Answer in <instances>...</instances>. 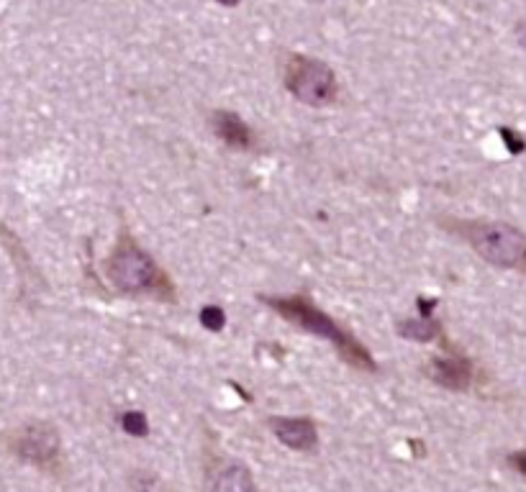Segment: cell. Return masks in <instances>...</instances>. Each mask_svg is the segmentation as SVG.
<instances>
[{
  "label": "cell",
  "mask_w": 526,
  "mask_h": 492,
  "mask_svg": "<svg viewBox=\"0 0 526 492\" xmlns=\"http://www.w3.org/2000/svg\"><path fill=\"white\" fill-rule=\"evenodd\" d=\"M262 303L293 326L303 328V331L319 336V339L331 341L339 357L355 369H360V372H378V362L373 359V354L367 352V346L357 336L349 334L347 328L339 326L329 313L321 311L308 295H262Z\"/></svg>",
  "instance_id": "obj_1"
},
{
  "label": "cell",
  "mask_w": 526,
  "mask_h": 492,
  "mask_svg": "<svg viewBox=\"0 0 526 492\" xmlns=\"http://www.w3.org/2000/svg\"><path fill=\"white\" fill-rule=\"evenodd\" d=\"M103 267H106V277L119 293L134 295V298H154L162 303L178 300L175 285L167 277V272L154 262L152 254H147L136 244L129 231H121Z\"/></svg>",
  "instance_id": "obj_2"
},
{
  "label": "cell",
  "mask_w": 526,
  "mask_h": 492,
  "mask_svg": "<svg viewBox=\"0 0 526 492\" xmlns=\"http://www.w3.org/2000/svg\"><path fill=\"white\" fill-rule=\"evenodd\" d=\"M444 229L465 241L480 259L498 270L526 272V234L503 221H444Z\"/></svg>",
  "instance_id": "obj_3"
},
{
  "label": "cell",
  "mask_w": 526,
  "mask_h": 492,
  "mask_svg": "<svg viewBox=\"0 0 526 492\" xmlns=\"http://www.w3.org/2000/svg\"><path fill=\"white\" fill-rule=\"evenodd\" d=\"M283 82L288 93L306 106H331L339 98V82L326 62L306 54H285Z\"/></svg>",
  "instance_id": "obj_4"
},
{
  "label": "cell",
  "mask_w": 526,
  "mask_h": 492,
  "mask_svg": "<svg viewBox=\"0 0 526 492\" xmlns=\"http://www.w3.org/2000/svg\"><path fill=\"white\" fill-rule=\"evenodd\" d=\"M8 451L21 462L42 469L47 475L62 472V441L54 426L42 421L26 423V426L11 431L6 439Z\"/></svg>",
  "instance_id": "obj_5"
},
{
  "label": "cell",
  "mask_w": 526,
  "mask_h": 492,
  "mask_svg": "<svg viewBox=\"0 0 526 492\" xmlns=\"http://www.w3.org/2000/svg\"><path fill=\"white\" fill-rule=\"evenodd\" d=\"M203 492H260L247 464L226 457L216 449H206L203 464Z\"/></svg>",
  "instance_id": "obj_6"
},
{
  "label": "cell",
  "mask_w": 526,
  "mask_h": 492,
  "mask_svg": "<svg viewBox=\"0 0 526 492\" xmlns=\"http://www.w3.org/2000/svg\"><path fill=\"white\" fill-rule=\"evenodd\" d=\"M426 375L432 377L437 385L462 393V390H467L475 382V364L470 362L467 354H462L460 349H455V346L444 341V354L429 362Z\"/></svg>",
  "instance_id": "obj_7"
},
{
  "label": "cell",
  "mask_w": 526,
  "mask_h": 492,
  "mask_svg": "<svg viewBox=\"0 0 526 492\" xmlns=\"http://www.w3.org/2000/svg\"><path fill=\"white\" fill-rule=\"evenodd\" d=\"M267 426L275 434V439L288 446V449L303 451V454H314L319 449V428H316L311 418L272 416L267 418Z\"/></svg>",
  "instance_id": "obj_8"
},
{
  "label": "cell",
  "mask_w": 526,
  "mask_h": 492,
  "mask_svg": "<svg viewBox=\"0 0 526 492\" xmlns=\"http://www.w3.org/2000/svg\"><path fill=\"white\" fill-rule=\"evenodd\" d=\"M211 129L231 149H249L255 144V134L237 113L216 111L211 116Z\"/></svg>",
  "instance_id": "obj_9"
},
{
  "label": "cell",
  "mask_w": 526,
  "mask_h": 492,
  "mask_svg": "<svg viewBox=\"0 0 526 492\" xmlns=\"http://www.w3.org/2000/svg\"><path fill=\"white\" fill-rule=\"evenodd\" d=\"M401 336L414 341H432L437 336H442V323L434 321L429 316L414 318V321H403L401 323Z\"/></svg>",
  "instance_id": "obj_10"
},
{
  "label": "cell",
  "mask_w": 526,
  "mask_h": 492,
  "mask_svg": "<svg viewBox=\"0 0 526 492\" xmlns=\"http://www.w3.org/2000/svg\"><path fill=\"white\" fill-rule=\"evenodd\" d=\"M121 426H124L126 434H131V436H147L149 434L147 418H144L142 413H136V410H131V413H124V416H121Z\"/></svg>",
  "instance_id": "obj_11"
},
{
  "label": "cell",
  "mask_w": 526,
  "mask_h": 492,
  "mask_svg": "<svg viewBox=\"0 0 526 492\" xmlns=\"http://www.w3.org/2000/svg\"><path fill=\"white\" fill-rule=\"evenodd\" d=\"M224 311L221 308H216V305H208V308H203L201 311V323L206 328H211V331H219V328H224Z\"/></svg>",
  "instance_id": "obj_12"
},
{
  "label": "cell",
  "mask_w": 526,
  "mask_h": 492,
  "mask_svg": "<svg viewBox=\"0 0 526 492\" xmlns=\"http://www.w3.org/2000/svg\"><path fill=\"white\" fill-rule=\"evenodd\" d=\"M509 467H514L521 477H526V451H514L509 457Z\"/></svg>",
  "instance_id": "obj_13"
},
{
  "label": "cell",
  "mask_w": 526,
  "mask_h": 492,
  "mask_svg": "<svg viewBox=\"0 0 526 492\" xmlns=\"http://www.w3.org/2000/svg\"><path fill=\"white\" fill-rule=\"evenodd\" d=\"M516 34H519V41L526 47V24H521L519 29H516Z\"/></svg>",
  "instance_id": "obj_14"
}]
</instances>
